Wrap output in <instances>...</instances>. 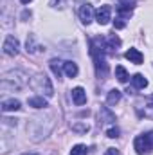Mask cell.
Instances as JSON below:
<instances>
[{"label":"cell","mask_w":153,"mask_h":155,"mask_svg":"<svg viewBox=\"0 0 153 155\" xmlns=\"http://www.w3.org/2000/svg\"><path fill=\"white\" fill-rule=\"evenodd\" d=\"M133 148L139 155L144 153H151L153 152V132H146V134H141L135 137L133 141Z\"/></svg>","instance_id":"obj_1"},{"label":"cell","mask_w":153,"mask_h":155,"mask_svg":"<svg viewBox=\"0 0 153 155\" xmlns=\"http://www.w3.org/2000/svg\"><path fill=\"white\" fill-rule=\"evenodd\" d=\"M96 20H97L99 25H106L112 20V7L110 5H101L96 11Z\"/></svg>","instance_id":"obj_2"},{"label":"cell","mask_w":153,"mask_h":155,"mask_svg":"<svg viewBox=\"0 0 153 155\" xmlns=\"http://www.w3.org/2000/svg\"><path fill=\"white\" fill-rule=\"evenodd\" d=\"M18 51H20L18 40L15 38V36H7L5 41H4V54H7V56H16Z\"/></svg>","instance_id":"obj_3"},{"label":"cell","mask_w":153,"mask_h":155,"mask_svg":"<svg viewBox=\"0 0 153 155\" xmlns=\"http://www.w3.org/2000/svg\"><path fill=\"white\" fill-rule=\"evenodd\" d=\"M133 5H135L133 0H119V2H117V13H119V16L126 20V18L132 15Z\"/></svg>","instance_id":"obj_4"},{"label":"cell","mask_w":153,"mask_h":155,"mask_svg":"<svg viewBox=\"0 0 153 155\" xmlns=\"http://www.w3.org/2000/svg\"><path fill=\"white\" fill-rule=\"evenodd\" d=\"M94 63H96V74H97L99 79L108 76V63H106L105 56H97V58H94Z\"/></svg>","instance_id":"obj_5"},{"label":"cell","mask_w":153,"mask_h":155,"mask_svg":"<svg viewBox=\"0 0 153 155\" xmlns=\"http://www.w3.org/2000/svg\"><path fill=\"white\" fill-rule=\"evenodd\" d=\"M94 7L90 5V4H83L81 5V9H79V18H81V22L85 24V25H88L92 20H94Z\"/></svg>","instance_id":"obj_6"},{"label":"cell","mask_w":153,"mask_h":155,"mask_svg":"<svg viewBox=\"0 0 153 155\" xmlns=\"http://www.w3.org/2000/svg\"><path fill=\"white\" fill-rule=\"evenodd\" d=\"M36 81H38L40 88L43 90V94L47 96V97H52V94H54V90H52V85H50V79L45 76V74H40L36 76Z\"/></svg>","instance_id":"obj_7"},{"label":"cell","mask_w":153,"mask_h":155,"mask_svg":"<svg viewBox=\"0 0 153 155\" xmlns=\"http://www.w3.org/2000/svg\"><path fill=\"white\" fill-rule=\"evenodd\" d=\"M124 58L130 60V63H135V65H141L142 60H144V56H142L141 51H137V49H128L126 54H124Z\"/></svg>","instance_id":"obj_8"},{"label":"cell","mask_w":153,"mask_h":155,"mask_svg":"<svg viewBox=\"0 0 153 155\" xmlns=\"http://www.w3.org/2000/svg\"><path fill=\"white\" fill-rule=\"evenodd\" d=\"M72 101L76 103L77 107H81V105H85V103H86V92H85L81 87L72 88Z\"/></svg>","instance_id":"obj_9"},{"label":"cell","mask_w":153,"mask_h":155,"mask_svg":"<svg viewBox=\"0 0 153 155\" xmlns=\"http://www.w3.org/2000/svg\"><path fill=\"white\" fill-rule=\"evenodd\" d=\"M49 65H50V71L54 72V76H56V78H61V74H63V67H65V61L52 58V60L49 61Z\"/></svg>","instance_id":"obj_10"},{"label":"cell","mask_w":153,"mask_h":155,"mask_svg":"<svg viewBox=\"0 0 153 155\" xmlns=\"http://www.w3.org/2000/svg\"><path fill=\"white\" fill-rule=\"evenodd\" d=\"M2 110L4 112H16V110H20V101L18 99H5V101H2Z\"/></svg>","instance_id":"obj_11"},{"label":"cell","mask_w":153,"mask_h":155,"mask_svg":"<svg viewBox=\"0 0 153 155\" xmlns=\"http://www.w3.org/2000/svg\"><path fill=\"white\" fill-rule=\"evenodd\" d=\"M29 107H33V108H45V107H47V99H45L43 96L29 97Z\"/></svg>","instance_id":"obj_12"},{"label":"cell","mask_w":153,"mask_h":155,"mask_svg":"<svg viewBox=\"0 0 153 155\" xmlns=\"http://www.w3.org/2000/svg\"><path fill=\"white\" fill-rule=\"evenodd\" d=\"M63 72L67 74L69 78H76L77 72H79V69H77V65L74 61H65V67H63Z\"/></svg>","instance_id":"obj_13"},{"label":"cell","mask_w":153,"mask_h":155,"mask_svg":"<svg viewBox=\"0 0 153 155\" xmlns=\"http://www.w3.org/2000/svg\"><path fill=\"white\" fill-rule=\"evenodd\" d=\"M132 81H133V87L135 88H146L148 87V79L142 76V74H135V76L132 78Z\"/></svg>","instance_id":"obj_14"},{"label":"cell","mask_w":153,"mask_h":155,"mask_svg":"<svg viewBox=\"0 0 153 155\" xmlns=\"http://www.w3.org/2000/svg\"><path fill=\"white\" fill-rule=\"evenodd\" d=\"M121 45V40L117 38V36H114V35H110L108 38H106V47H108V52H114V51H117V47Z\"/></svg>","instance_id":"obj_15"},{"label":"cell","mask_w":153,"mask_h":155,"mask_svg":"<svg viewBox=\"0 0 153 155\" xmlns=\"http://www.w3.org/2000/svg\"><path fill=\"white\" fill-rule=\"evenodd\" d=\"M115 78H117L121 83H126L130 76H128V72H126V69H124L122 65H117V67H115Z\"/></svg>","instance_id":"obj_16"},{"label":"cell","mask_w":153,"mask_h":155,"mask_svg":"<svg viewBox=\"0 0 153 155\" xmlns=\"http://www.w3.org/2000/svg\"><path fill=\"white\" fill-rule=\"evenodd\" d=\"M106 101H108V105H117V103L121 101V90H117V88L110 90V92H108Z\"/></svg>","instance_id":"obj_17"},{"label":"cell","mask_w":153,"mask_h":155,"mask_svg":"<svg viewBox=\"0 0 153 155\" xmlns=\"http://www.w3.org/2000/svg\"><path fill=\"white\" fill-rule=\"evenodd\" d=\"M38 51H41V47L36 45L34 36H33V35H29V38H27V52H38Z\"/></svg>","instance_id":"obj_18"},{"label":"cell","mask_w":153,"mask_h":155,"mask_svg":"<svg viewBox=\"0 0 153 155\" xmlns=\"http://www.w3.org/2000/svg\"><path fill=\"white\" fill-rule=\"evenodd\" d=\"M88 153V148L85 146V144H76L74 148H72V153L70 155H86Z\"/></svg>","instance_id":"obj_19"},{"label":"cell","mask_w":153,"mask_h":155,"mask_svg":"<svg viewBox=\"0 0 153 155\" xmlns=\"http://www.w3.org/2000/svg\"><path fill=\"white\" fill-rule=\"evenodd\" d=\"M119 134H121V132H119V128H117V126H112V128H108V130H106V135H108L110 139L119 137Z\"/></svg>","instance_id":"obj_20"},{"label":"cell","mask_w":153,"mask_h":155,"mask_svg":"<svg viewBox=\"0 0 153 155\" xmlns=\"http://www.w3.org/2000/svg\"><path fill=\"white\" fill-rule=\"evenodd\" d=\"M114 25H115V29H122V27L126 25V20L121 18V16H117V18L114 20Z\"/></svg>","instance_id":"obj_21"},{"label":"cell","mask_w":153,"mask_h":155,"mask_svg":"<svg viewBox=\"0 0 153 155\" xmlns=\"http://www.w3.org/2000/svg\"><path fill=\"white\" fill-rule=\"evenodd\" d=\"M72 130H76V132H88L90 126L88 124H72Z\"/></svg>","instance_id":"obj_22"},{"label":"cell","mask_w":153,"mask_h":155,"mask_svg":"<svg viewBox=\"0 0 153 155\" xmlns=\"http://www.w3.org/2000/svg\"><path fill=\"white\" fill-rule=\"evenodd\" d=\"M105 155H119V152H117L115 148H108V150L105 152Z\"/></svg>","instance_id":"obj_23"},{"label":"cell","mask_w":153,"mask_h":155,"mask_svg":"<svg viewBox=\"0 0 153 155\" xmlns=\"http://www.w3.org/2000/svg\"><path fill=\"white\" fill-rule=\"evenodd\" d=\"M20 2H22V4H29L31 0H20Z\"/></svg>","instance_id":"obj_24"},{"label":"cell","mask_w":153,"mask_h":155,"mask_svg":"<svg viewBox=\"0 0 153 155\" xmlns=\"http://www.w3.org/2000/svg\"><path fill=\"white\" fill-rule=\"evenodd\" d=\"M24 155H36V153H24Z\"/></svg>","instance_id":"obj_25"},{"label":"cell","mask_w":153,"mask_h":155,"mask_svg":"<svg viewBox=\"0 0 153 155\" xmlns=\"http://www.w3.org/2000/svg\"><path fill=\"white\" fill-rule=\"evenodd\" d=\"M54 4H56V0H52V5H54Z\"/></svg>","instance_id":"obj_26"}]
</instances>
